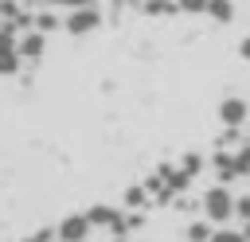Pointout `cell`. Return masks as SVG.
Listing matches in <instances>:
<instances>
[{"mask_svg": "<svg viewBox=\"0 0 250 242\" xmlns=\"http://www.w3.org/2000/svg\"><path fill=\"white\" fill-rule=\"evenodd\" d=\"M199 207H203V219H207V222L223 226V222L234 219V191H230L227 183H211V187L199 195Z\"/></svg>", "mask_w": 250, "mask_h": 242, "instance_id": "obj_1", "label": "cell"}, {"mask_svg": "<svg viewBox=\"0 0 250 242\" xmlns=\"http://www.w3.org/2000/svg\"><path fill=\"white\" fill-rule=\"evenodd\" d=\"M102 27V8L90 0V4H78V8H70L66 16H62V31L66 35H74V39H82V35H94Z\"/></svg>", "mask_w": 250, "mask_h": 242, "instance_id": "obj_2", "label": "cell"}, {"mask_svg": "<svg viewBox=\"0 0 250 242\" xmlns=\"http://www.w3.org/2000/svg\"><path fill=\"white\" fill-rule=\"evenodd\" d=\"M94 230H109V234H129L125 230V207H109V203H94L86 211Z\"/></svg>", "mask_w": 250, "mask_h": 242, "instance_id": "obj_3", "label": "cell"}, {"mask_svg": "<svg viewBox=\"0 0 250 242\" xmlns=\"http://www.w3.org/2000/svg\"><path fill=\"white\" fill-rule=\"evenodd\" d=\"M246 121H250V101H246V98L230 94V98L219 101V125H223V129H242Z\"/></svg>", "mask_w": 250, "mask_h": 242, "instance_id": "obj_4", "label": "cell"}, {"mask_svg": "<svg viewBox=\"0 0 250 242\" xmlns=\"http://www.w3.org/2000/svg\"><path fill=\"white\" fill-rule=\"evenodd\" d=\"M90 219H86V211L82 215H66V219H59V226H55V242H86L90 238Z\"/></svg>", "mask_w": 250, "mask_h": 242, "instance_id": "obj_5", "label": "cell"}, {"mask_svg": "<svg viewBox=\"0 0 250 242\" xmlns=\"http://www.w3.org/2000/svg\"><path fill=\"white\" fill-rule=\"evenodd\" d=\"M16 51H20V59H23V62H39V59L47 55V35H43V31H35V27H27V31H20V35H16Z\"/></svg>", "mask_w": 250, "mask_h": 242, "instance_id": "obj_6", "label": "cell"}, {"mask_svg": "<svg viewBox=\"0 0 250 242\" xmlns=\"http://www.w3.org/2000/svg\"><path fill=\"white\" fill-rule=\"evenodd\" d=\"M20 66H23V59H20V51H16V31H4V35H0V78L20 74Z\"/></svg>", "mask_w": 250, "mask_h": 242, "instance_id": "obj_7", "label": "cell"}, {"mask_svg": "<svg viewBox=\"0 0 250 242\" xmlns=\"http://www.w3.org/2000/svg\"><path fill=\"white\" fill-rule=\"evenodd\" d=\"M207 168L215 172V183H234V180H238V176H234V152H230V148H215L211 160H207Z\"/></svg>", "mask_w": 250, "mask_h": 242, "instance_id": "obj_8", "label": "cell"}, {"mask_svg": "<svg viewBox=\"0 0 250 242\" xmlns=\"http://www.w3.org/2000/svg\"><path fill=\"white\" fill-rule=\"evenodd\" d=\"M31 27H35V31H43V35L59 31V27H62V16H59V8H35V12H31Z\"/></svg>", "mask_w": 250, "mask_h": 242, "instance_id": "obj_9", "label": "cell"}, {"mask_svg": "<svg viewBox=\"0 0 250 242\" xmlns=\"http://www.w3.org/2000/svg\"><path fill=\"white\" fill-rule=\"evenodd\" d=\"M121 203H125V211H145V207H152V195L145 183H133V187H125Z\"/></svg>", "mask_w": 250, "mask_h": 242, "instance_id": "obj_10", "label": "cell"}, {"mask_svg": "<svg viewBox=\"0 0 250 242\" xmlns=\"http://www.w3.org/2000/svg\"><path fill=\"white\" fill-rule=\"evenodd\" d=\"M211 230H215V222L195 219V222H188V226H184V238H188V242H211Z\"/></svg>", "mask_w": 250, "mask_h": 242, "instance_id": "obj_11", "label": "cell"}, {"mask_svg": "<svg viewBox=\"0 0 250 242\" xmlns=\"http://www.w3.org/2000/svg\"><path fill=\"white\" fill-rule=\"evenodd\" d=\"M203 16H211L219 23H230L234 20V0H207V12Z\"/></svg>", "mask_w": 250, "mask_h": 242, "instance_id": "obj_12", "label": "cell"}, {"mask_svg": "<svg viewBox=\"0 0 250 242\" xmlns=\"http://www.w3.org/2000/svg\"><path fill=\"white\" fill-rule=\"evenodd\" d=\"M141 12L145 16H176V0H141Z\"/></svg>", "mask_w": 250, "mask_h": 242, "instance_id": "obj_13", "label": "cell"}, {"mask_svg": "<svg viewBox=\"0 0 250 242\" xmlns=\"http://www.w3.org/2000/svg\"><path fill=\"white\" fill-rule=\"evenodd\" d=\"M234 176L238 180L250 176V141H238V148H234Z\"/></svg>", "mask_w": 250, "mask_h": 242, "instance_id": "obj_14", "label": "cell"}, {"mask_svg": "<svg viewBox=\"0 0 250 242\" xmlns=\"http://www.w3.org/2000/svg\"><path fill=\"white\" fill-rule=\"evenodd\" d=\"M176 164H180V168H184V172H188V176H191V180H195V176H199V172H203V168H207V160H203V156H199V152H184V156H180V160H176Z\"/></svg>", "mask_w": 250, "mask_h": 242, "instance_id": "obj_15", "label": "cell"}, {"mask_svg": "<svg viewBox=\"0 0 250 242\" xmlns=\"http://www.w3.org/2000/svg\"><path fill=\"white\" fill-rule=\"evenodd\" d=\"M211 242H246V234L234 230V226H215L211 230Z\"/></svg>", "mask_w": 250, "mask_h": 242, "instance_id": "obj_16", "label": "cell"}, {"mask_svg": "<svg viewBox=\"0 0 250 242\" xmlns=\"http://www.w3.org/2000/svg\"><path fill=\"white\" fill-rule=\"evenodd\" d=\"M176 8H180L184 16H203V12H207V0H176Z\"/></svg>", "mask_w": 250, "mask_h": 242, "instance_id": "obj_17", "label": "cell"}, {"mask_svg": "<svg viewBox=\"0 0 250 242\" xmlns=\"http://www.w3.org/2000/svg\"><path fill=\"white\" fill-rule=\"evenodd\" d=\"M31 4H35V8H66V12H70V8L90 4V0H31Z\"/></svg>", "mask_w": 250, "mask_h": 242, "instance_id": "obj_18", "label": "cell"}, {"mask_svg": "<svg viewBox=\"0 0 250 242\" xmlns=\"http://www.w3.org/2000/svg\"><path fill=\"white\" fill-rule=\"evenodd\" d=\"M234 219H250V195H234Z\"/></svg>", "mask_w": 250, "mask_h": 242, "instance_id": "obj_19", "label": "cell"}, {"mask_svg": "<svg viewBox=\"0 0 250 242\" xmlns=\"http://www.w3.org/2000/svg\"><path fill=\"white\" fill-rule=\"evenodd\" d=\"M23 242H55V230H35V234H27Z\"/></svg>", "mask_w": 250, "mask_h": 242, "instance_id": "obj_20", "label": "cell"}, {"mask_svg": "<svg viewBox=\"0 0 250 242\" xmlns=\"http://www.w3.org/2000/svg\"><path fill=\"white\" fill-rule=\"evenodd\" d=\"M238 55L250 62V35H242V43H238Z\"/></svg>", "mask_w": 250, "mask_h": 242, "instance_id": "obj_21", "label": "cell"}, {"mask_svg": "<svg viewBox=\"0 0 250 242\" xmlns=\"http://www.w3.org/2000/svg\"><path fill=\"white\" fill-rule=\"evenodd\" d=\"M109 242H129V234H109Z\"/></svg>", "mask_w": 250, "mask_h": 242, "instance_id": "obj_22", "label": "cell"}, {"mask_svg": "<svg viewBox=\"0 0 250 242\" xmlns=\"http://www.w3.org/2000/svg\"><path fill=\"white\" fill-rule=\"evenodd\" d=\"M4 31H12V27H8V20H4V16H0V35H4Z\"/></svg>", "mask_w": 250, "mask_h": 242, "instance_id": "obj_23", "label": "cell"}, {"mask_svg": "<svg viewBox=\"0 0 250 242\" xmlns=\"http://www.w3.org/2000/svg\"><path fill=\"white\" fill-rule=\"evenodd\" d=\"M242 234H246V242H250V219H246V222H242Z\"/></svg>", "mask_w": 250, "mask_h": 242, "instance_id": "obj_24", "label": "cell"}]
</instances>
